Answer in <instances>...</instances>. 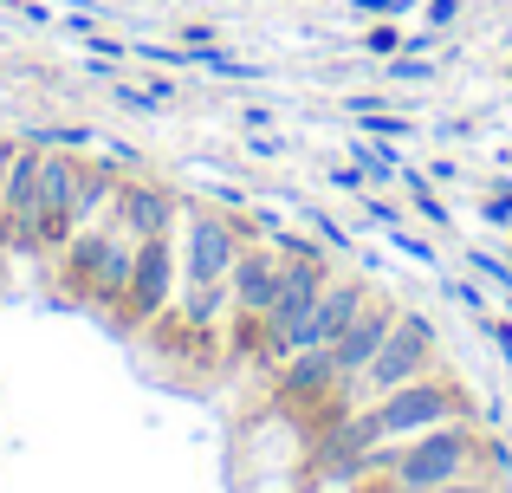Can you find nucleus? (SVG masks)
I'll use <instances>...</instances> for the list:
<instances>
[{"label":"nucleus","mask_w":512,"mask_h":493,"mask_svg":"<svg viewBox=\"0 0 512 493\" xmlns=\"http://www.w3.org/2000/svg\"><path fill=\"white\" fill-rule=\"evenodd\" d=\"M111 91H117V104H124V111H143V117L163 111V98H156L150 85H111Z\"/></svg>","instance_id":"22"},{"label":"nucleus","mask_w":512,"mask_h":493,"mask_svg":"<svg viewBox=\"0 0 512 493\" xmlns=\"http://www.w3.org/2000/svg\"><path fill=\"white\" fill-rule=\"evenodd\" d=\"M279 266H286V253H279V241H266V234H253L247 247H240L234 260V299H227V351L234 357H253V338H260V318L266 305H273L279 292Z\"/></svg>","instance_id":"5"},{"label":"nucleus","mask_w":512,"mask_h":493,"mask_svg":"<svg viewBox=\"0 0 512 493\" xmlns=\"http://www.w3.org/2000/svg\"><path fill=\"white\" fill-rule=\"evenodd\" d=\"M331 390H338V357H331V344L299 351V357H286V364L273 370V403H279V409L331 403Z\"/></svg>","instance_id":"12"},{"label":"nucleus","mask_w":512,"mask_h":493,"mask_svg":"<svg viewBox=\"0 0 512 493\" xmlns=\"http://www.w3.org/2000/svg\"><path fill=\"white\" fill-rule=\"evenodd\" d=\"M130 273H137V234L111 215V234H104V247H98V266H91L85 299L98 305V312H117V305H124V292H130Z\"/></svg>","instance_id":"13"},{"label":"nucleus","mask_w":512,"mask_h":493,"mask_svg":"<svg viewBox=\"0 0 512 493\" xmlns=\"http://www.w3.org/2000/svg\"><path fill=\"white\" fill-rule=\"evenodd\" d=\"M441 292H448V299H461L467 312H487V292H480L474 279H441Z\"/></svg>","instance_id":"26"},{"label":"nucleus","mask_w":512,"mask_h":493,"mask_svg":"<svg viewBox=\"0 0 512 493\" xmlns=\"http://www.w3.org/2000/svg\"><path fill=\"white\" fill-rule=\"evenodd\" d=\"M357 130H363V137H383V143H409L415 137V124L402 111H389V104H383V111H363Z\"/></svg>","instance_id":"16"},{"label":"nucleus","mask_w":512,"mask_h":493,"mask_svg":"<svg viewBox=\"0 0 512 493\" xmlns=\"http://www.w3.org/2000/svg\"><path fill=\"white\" fill-rule=\"evenodd\" d=\"M214 39H221V26H214V20H188L182 26V46H214Z\"/></svg>","instance_id":"27"},{"label":"nucleus","mask_w":512,"mask_h":493,"mask_svg":"<svg viewBox=\"0 0 512 493\" xmlns=\"http://www.w3.org/2000/svg\"><path fill=\"white\" fill-rule=\"evenodd\" d=\"M344 474L350 481H376V493H435V487L467 481V474H487V455H480V429L467 416H454V422L409 435V442L363 448V455L344 461Z\"/></svg>","instance_id":"2"},{"label":"nucleus","mask_w":512,"mask_h":493,"mask_svg":"<svg viewBox=\"0 0 512 493\" xmlns=\"http://www.w3.org/2000/svg\"><path fill=\"white\" fill-rule=\"evenodd\" d=\"M415 0H350V20H389V13H409Z\"/></svg>","instance_id":"23"},{"label":"nucleus","mask_w":512,"mask_h":493,"mask_svg":"<svg viewBox=\"0 0 512 493\" xmlns=\"http://www.w3.org/2000/svg\"><path fill=\"white\" fill-rule=\"evenodd\" d=\"M39 143L20 137L13 143V169H7V208H0V253H39Z\"/></svg>","instance_id":"8"},{"label":"nucleus","mask_w":512,"mask_h":493,"mask_svg":"<svg viewBox=\"0 0 512 493\" xmlns=\"http://www.w3.org/2000/svg\"><path fill=\"white\" fill-rule=\"evenodd\" d=\"M480 221H487V228H512V182L500 195H487V202H480Z\"/></svg>","instance_id":"24"},{"label":"nucleus","mask_w":512,"mask_h":493,"mask_svg":"<svg viewBox=\"0 0 512 493\" xmlns=\"http://www.w3.org/2000/svg\"><path fill=\"white\" fill-rule=\"evenodd\" d=\"M422 370H435V325H428V318H415V312H402L396 331L383 338V351H376L350 383H338V390H331V409H338V416H350V409H363V403H376V396L415 383Z\"/></svg>","instance_id":"4"},{"label":"nucleus","mask_w":512,"mask_h":493,"mask_svg":"<svg viewBox=\"0 0 512 493\" xmlns=\"http://www.w3.org/2000/svg\"><path fill=\"white\" fill-rule=\"evenodd\" d=\"M247 215H221V208H182V228H175V253H182V286H175V305L156 318L169 344H195L208 351L214 338L227 331V299H234V260L240 247L253 241Z\"/></svg>","instance_id":"1"},{"label":"nucleus","mask_w":512,"mask_h":493,"mask_svg":"<svg viewBox=\"0 0 512 493\" xmlns=\"http://www.w3.org/2000/svg\"><path fill=\"white\" fill-rule=\"evenodd\" d=\"M383 78H389V85H428V78H435V65H428L422 52H389Z\"/></svg>","instance_id":"17"},{"label":"nucleus","mask_w":512,"mask_h":493,"mask_svg":"<svg viewBox=\"0 0 512 493\" xmlns=\"http://www.w3.org/2000/svg\"><path fill=\"white\" fill-rule=\"evenodd\" d=\"M111 215L124 221L137 241H156V234H175V228H182V202H175L163 182H143V176H124V182H117Z\"/></svg>","instance_id":"9"},{"label":"nucleus","mask_w":512,"mask_h":493,"mask_svg":"<svg viewBox=\"0 0 512 493\" xmlns=\"http://www.w3.org/2000/svg\"><path fill=\"white\" fill-rule=\"evenodd\" d=\"M175 286H182V253H175V234H156V241H137V273H130V292L117 305L130 331H156V318L175 305Z\"/></svg>","instance_id":"6"},{"label":"nucleus","mask_w":512,"mask_h":493,"mask_svg":"<svg viewBox=\"0 0 512 493\" xmlns=\"http://www.w3.org/2000/svg\"><path fill=\"white\" fill-rule=\"evenodd\" d=\"M506 78H512V59H506Z\"/></svg>","instance_id":"31"},{"label":"nucleus","mask_w":512,"mask_h":493,"mask_svg":"<svg viewBox=\"0 0 512 493\" xmlns=\"http://www.w3.org/2000/svg\"><path fill=\"white\" fill-rule=\"evenodd\" d=\"M467 416V396L461 383L448 377V370H422L415 383H402V390L376 396V403L350 409V416H338V429H331V461L363 455V448H389V442H409V435L435 429V422H454Z\"/></svg>","instance_id":"3"},{"label":"nucleus","mask_w":512,"mask_h":493,"mask_svg":"<svg viewBox=\"0 0 512 493\" xmlns=\"http://www.w3.org/2000/svg\"><path fill=\"white\" fill-rule=\"evenodd\" d=\"M357 208H363V215H370V221H376V228H383V234H389V228H402V215H396V208L383 202V195H370V189L357 195Z\"/></svg>","instance_id":"25"},{"label":"nucleus","mask_w":512,"mask_h":493,"mask_svg":"<svg viewBox=\"0 0 512 493\" xmlns=\"http://www.w3.org/2000/svg\"><path fill=\"white\" fill-rule=\"evenodd\" d=\"M363 46H370L376 59H389V52H402V26L396 20H376L370 33H363Z\"/></svg>","instance_id":"21"},{"label":"nucleus","mask_w":512,"mask_h":493,"mask_svg":"<svg viewBox=\"0 0 512 493\" xmlns=\"http://www.w3.org/2000/svg\"><path fill=\"white\" fill-rule=\"evenodd\" d=\"M240 124H247V130H273V124H279V117H273V111H266V104H247V111H240Z\"/></svg>","instance_id":"29"},{"label":"nucleus","mask_w":512,"mask_h":493,"mask_svg":"<svg viewBox=\"0 0 512 493\" xmlns=\"http://www.w3.org/2000/svg\"><path fill=\"white\" fill-rule=\"evenodd\" d=\"M389 247L402 253V260H415V266H441V253L422 241V234H409V221H402V228H389Z\"/></svg>","instance_id":"18"},{"label":"nucleus","mask_w":512,"mask_h":493,"mask_svg":"<svg viewBox=\"0 0 512 493\" xmlns=\"http://www.w3.org/2000/svg\"><path fill=\"white\" fill-rule=\"evenodd\" d=\"M396 318H402V305H389V299H363V312L350 318V325L338 331V344H331V357H338V383H350L363 364H370L376 351H383V338L396 331Z\"/></svg>","instance_id":"11"},{"label":"nucleus","mask_w":512,"mask_h":493,"mask_svg":"<svg viewBox=\"0 0 512 493\" xmlns=\"http://www.w3.org/2000/svg\"><path fill=\"white\" fill-rule=\"evenodd\" d=\"M467 266H474L480 279H493V286H500V292H512V260H500V253L474 247V253H467Z\"/></svg>","instance_id":"20"},{"label":"nucleus","mask_w":512,"mask_h":493,"mask_svg":"<svg viewBox=\"0 0 512 493\" xmlns=\"http://www.w3.org/2000/svg\"><path fill=\"white\" fill-rule=\"evenodd\" d=\"M46 150V143H39ZM78 182H85V163L72 150H46L39 156V253L59 260V247L72 241L78 228Z\"/></svg>","instance_id":"7"},{"label":"nucleus","mask_w":512,"mask_h":493,"mask_svg":"<svg viewBox=\"0 0 512 493\" xmlns=\"http://www.w3.org/2000/svg\"><path fill=\"white\" fill-rule=\"evenodd\" d=\"M7 169H13V137H0V208H7Z\"/></svg>","instance_id":"30"},{"label":"nucleus","mask_w":512,"mask_h":493,"mask_svg":"<svg viewBox=\"0 0 512 493\" xmlns=\"http://www.w3.org/2000/svg\"><path fill=\"white\" fill-rule=\"evenodd\" d=\"M325 182H331V189H338V195H350V202H357V195L370 189V169H363L357 156H350V163H338V169H325Z\"/></svg>","instance_id":"19"},{"label":"nucleus","mask_w":512,"mask_h":493,"mask_svg":"<svg viewBox=\"0 0 512 493\" xmlns=\"http://www.w3.org/2000/svg\"><path fill=\"white\" fill-rule=\"evenodd\" d=\"M454 20H461V0H428V26H435V33L454 26Z\"/></svg>","instance_id":"28"},{"label":"nucleus","mask_w":512,"mask_h":493,"mask_svg":"<svg viewBox=\"0 0 512 493\" xmlns=\"http://www.w3.org/2000/svg\"><path fill=\"white\" fill-rule=\"evenodd\" d=\"M363 299H370V279H338V273H331V279H325V292H318V305L305 312L292 357H299V351H318V344H338V331L363 312Z\"/></svg>","instance_id":"10"},{"label":"nucleus","mask_w":512,"mask_h":493,"mask_svg":"<svg viewBox=\"0 0 512 493\" xmlns=\"http://www.w3.org/2000/svg\"><path fill=\"white\" fill-rule=\"evenodd\" d=\"M26 137L46 143V150H85V143L98 150V130H91V124H33Z\"/></svg>","instance_id":"15"},{"label":"nucleus","mask_w":512,"mask_h":493,"mask_svg":"<svg viewBox=\"0 0 512 493\" xmlns=\"http://www.w3.org/2000/svg\"><path fill=\"white\" fill-rule=\"evenodd\" d=\"M396 182H402V195H409V202L422 208V221H428V228H448V221H454V215H448V202H441V195L428 189V176H422V169H409V163H402V176H396Z\"/></svg>","instance_id":"14"}]
</instances>
